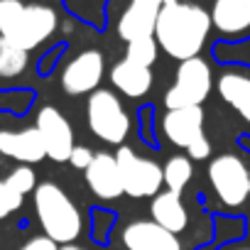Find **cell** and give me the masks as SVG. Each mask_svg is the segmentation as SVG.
<instances>
[{"mask_svg": "<svg viewBox=\"0 0 250 250\" xmlns=\"http://www.w3.org/2000/svg\"><path fill=\"white\" fill-rule=\"evenodd\" d=\"M211 32V15L194 3H179V0H165L155 25L157 47L177 59L187 62L199 57Z\"/></svg>", "mask_w": 250, "mask_h": 250, "instance_id": "1", "label": "cell"}, {"mask_svg": "<svg viewBox=\"0 0 250 250\" xmlns=\"http://www.w3.org/2000/svg\"><path fill=\"white\" fill-rule=\"evenodd\" d=\"M35 211L42 230L54 243H71L81 233V216L62 187L44 182L35 189Z\"/></svg>", "mask_w": 250, "mask_h": 250, "instance_id": "2", "label": "cell"}, {"mask_svg": "<svg viewBox=\"0 0 250 250\" xmlns=\"http://www.w3.org/2000/svg\"><path fill=\"white\" fill-rule=\"evenodd\" d=\"M86 115H88V128L96 138L110 145H120L130 133V118L125 113L123 103L113 91L96 88L88 96L86 103Z\"/></svg>", "mask_w": 250, "mask_h": 250, "instance_id": "3", "label": "cell"}, {"mask_svg": "<svg viewBox=\"0 0 250 250\" xmlns=\"http://www.w3.org/2000/svg\"><path fill=\"white\" fill-rule=\"evenodd\" d=\"M57 22V13L49 5H22V10L0 30V37H5L22 52H30L54 35Z\"/></svg>", "mask_w": 250, "mask_h": 250, "instance_id": "4", "label": "cell"}, {"mask_svg": "<svg viewBox=\"0 0 250 250\" xmlns=\"http://www.w3.org/2000/svg\"><path fill=\"white\" fill-rule=\"evenodd\" d=\"M211 86H213L211 66H208L201 57L187 59V62L179 64V69H177V79H174L172 88L167 91L165 103H167L169 110L201 105V103L208 98Z\"/></svg>", "mask_w": 250, "mask_h": 250, "instance_id": "5", "label": "cell"}, {"mask_svg": "<svg viewBox=\"0 0 250 250\" xmlns=\"http://www.w3.org/2000/svg\"><path fill=\"white\" fill-rule=\"evenodd\" d=\"M120 182H123V194L133 199H145V196H157L160 187L165 184L162 167L147 157H138L130 147H120L115 155Z\"/></svg>", "mask_w": 250, "mask_h": 250, "instance_id": "6", "label": "cell"}, {"mask_svg": "<svg viewBox=\"0 0 250 250\" xmlns=\"http://www.w3.org/2000/svg\"><path fill=\"white\" fill-rule=\"evenodd\" d=\"M208 182L221 204L235 208L250 196V169L235 155H218L208 165Z\"/></svg>", "mask_w": 250, "mask_h": 250, "instance_id": "7", "label": "cell"}, {"mask_svg": "<svg viewBox=\"0 0 250 250\" xmlns=\"http://www.w3.org/2000/svg\"><path fill=\"white\" fill-rule=\"evenodd\" d=\"M35 128H37L40 135H42L47 157H52V160H57V162H69L71 150L76 147V145H74V130H71L69 120H66L54 105L40 108Z\"/></svg>", "mask_w": 250, "mask_h": 250, "instance_id": "8", "label": "cell"}, {"mask_svg": "<svg viewBox=\"0 0 250 250\" xmlns=\"http://www.w3.org/2000/svg\"><path fill=\"white\" fill-rule=\"evenodd\" d=\"M103 54L98 49H86L79 52L62 71V86L66 93L71 96H83V93H93L103 79Z\"/></svg>", "mask_w": 250, "mask_h": 250, "instance_id": "9", "label": "cell"}, {"mask_svg": "<svg viewBox=\"0 0 250 250\" xmlns=\"http://www.w3.org/2000/svg\"><path fill=\"white\" fill-rule=\"evenodd\" d=\"M162 130H165V135L172 145L187 150L199 138H204V110H201V105L167 110V115L162 120Z\"/></svg>", "mask_w": 250, "mask_h": 250, "instance_id": "10", "label": "cell"}, {"mask_svg": "<svg viewBox=\"0 0 250 250\" xmlns=\"http://www.w3.org/2000/svg\"><path fill=\"white\" fill-rule=\"evenodd\" d=\"M123 245L128 250H182L179 238L155 221H133L125 226Z\"/></svg>", "mask_w": 250, "mask_h": 250, "instance_id": "11", "label": "cell"}, {"mask_svg": "<svg viewBox=\"0 0 250 250\" xmlns=\"http://www.w3.org/2000/svg\"><path fill=\"white\" fill-rule=\"evenodd\" d=\"M0 155L32 165V162H42L47 157V150H44V143L37 128L0 130Z\"/></svg>", "mask_w": 250, "mask_h": 250, "instance_id": "12", "label": "cell"}, {"mask_svg": "<svg viewBox=\"0 0 250 250\" xmlns=\"http://www.w3.org/2000/svg\"><path fill=\"white\" fill-rule=\"evenodd\" d=\"M86 182H88L91 191L103 201H113V199L123 196V182H120L115 155H110V152L93 155V162L86 169Z\"/></svg>", "mask_w": 250, "mask_h": 250, "instance_id": "13", "label": "cell"}, {"mask_svg": "<svg viewBox=\"0 0 250 250\" xmlns=\"http://www.w3.org/2000/svg\"><path fill=\"white\" fill-rule=\"evenodd\" d=\"M211 27L223 35H243L250 30V0H213Z\"/></svg>", "mask_w": 250, "mask_h": 250, "instance_id": "14", "label": "cell"}, {"mask_svg": "<svg viewBox=\"0 0 250 250\" xmlns=\"http://www.w3.org/2000/svg\"><path fill=\"white\" fill-rule=\"evenodd\" d=\"M110 81L113 86L123 93V96H130V98H143L150 86H152V71L147 66H140L135 62L123 59L110 69Z\"/></svg>", "mask_w": 250, "mask_h": 250, "instance_id": "15", "label": "cell"}, {"mask_svg": "<svg viewBox=\"0 0 250 250\" xmlns=\"http://www.w3.org/2000/svg\"><path fill=\"white\" fill-rule=\"evenodd\" d=\"M150 211H152V221H155L157 226H162L165 230L174 233V235L182 233V230L187 228V223H189V213H187V208H184V204H182V196L174 194V191L157 194V196L152 199Z\"/></svg>", "mask_w": 250, "mask_h": 250, "instance_id": "16", "label": "cell"}, {"mask_svg": "<svg viewBox=\"0 0 250 250\" xmlns=\"http://www.w3.org/2000/svg\"><path fill=\"white\" fill-rule=\"evenodd\" d=\"M218 93L250 125V76L240 71H226L218 79Z\"/></svg>", "mask_w": 250, "mask_h": 250, "instance_id": "17", "label": "cell"}, {"mask_svg": "<svg viewBox=\"0 0 250 250\" xmlns=\"http://www.w3.org/2000/svg\"><path fill=\"white\" fill-rule=\"evenodd\" d=\"M155 25H157V15L128 5V8H125V13L120 15V20H118V35L125 42L155 37Z\"/></svg>", "mask_w": 250, "mask_h": 250, "instance_id": "18", "label": "cell"}, {"mask_svg": "<svg viewBox=\"0 0 250 250\" xmlns=\"http://www.w3.org/2000/svg\"><path fill=\"white\" fill-rule=\"evenodd\" d=\"M27 69V52L10 44L5 37H0V79L20 76Z\"/></svg>", "mask_w": 250, "mask_h": 250, "instance_id": "19", "label": "cell"}, {"mask_svg": "<svg viewBox=\"0 0 250 250\" xmlns=\"http://www.w3.org/2000/svg\"><path fill=\"white\" fill-rule=\"evenodd\" d=\"M162 174H165V184L169 187L167 191L182 194V189L189 184V179H191L194 169H191V162H189L187 157H172V160L165 165Z\"/></svg>", "mask_w": 250, "mask_h": 250, "instance_id": "20", "label": "cell"}, {"mask_svg": "<svg viewBox=\"0 0 250 250\" xmlns=\"http://www.w3.org/2000/svg\"><path fill=\"white\" fill-rule=\"evenodd\" d=\"M125 59L150 69V66L155 64V59H157V42H155V37H145V40L128 42V52H125Z\"/></svg>", "mask_w": 250, "mask_h": 250, "instance_id": "21", "label": "cell"}, {"mask_svg": "<svg viewBox=\"0 0 250 250\" xmlns=\"http://www.w3.org/2000/svg\"><path fill=\"white\" fill-rule=\"evenodd\" d=\"M5 184L10 187V189H15L18 194H30V191H35L37 189V177H35V172L30 169V167H15L10 174H8V179H5Z\"/></svg>", "mask_w": 250, "mask_h": 250, "instance_id": "22", "label": "cell"}, {"mask_svg": "<svg viewBox=\"0 0 250 250\" xmlns=\"http://www.w3.org/2000/svg\"><path fill=\"white\" fill-rule=\"evenodd\" d=\"M22 201H25L22 194H18L15 189H10L5 182H0V221L8 218L13 211H18L22 206Z\"/></svg>", "mask_w": 250, "mask_h": 250, "instance_id": "23", "label": "cell"}, {"mask_svg": "<svg viewBox=\"0 0 250 250\" xmlns=\"http://www.w3.org/2000/svg\"><path fill=\"white\" fill-rule=\"evenodd\" d=\"M20 10H22L20 0H0V30H3Z\"/></svg>", "mask_w": 250, "mask_h": 250, "instance_id": "24", "label": "cell"}, {"mask_svg": "<svg viewBox=\"0 0 250 250\" xmlns=\"http://www.w3.org/2000/svg\"><path fill=\"white\" fill-rule=\"evenodd\" d=\"M69 162L76 167V169H88V165L93 162V152L88 150V147H74L71 150V157H69Z\"/></svg>", "mask_w": 250, "mask_h": 250, "instance_id": "25", "label": "cell"}, {"mask_svg": "<svg viewBox=\"0 0 250 250\" xmlns=\"http://www.w3.org/2000/svg\"><path fill=\"white\" fill-rule=\"evenodd\" d=\"M187 152H189V157L191 160H206L208 155H211V143L206 140V135L204 138H199L194 145H189L187 147Z\"/></svg>", "mask_w": 250, "mask_h": 250, "instance_id": "26", "label": "cell"}, {"mask_svg": "<svg viewBox=\"0 0 250 250\" xmlns=\"http://www.w3.org/2000/svg\"><path fill=\"white\" fill-rule=\"evenodd\" d=\"M20 250H59V248H57V243H54V240H49L47 235H37V238L27 240Z\"/></svg>", "mask_w": 250, "mask_h": 250, "instance_id": "27", "label": "cell"}, {"mask_svg": "<svg viewBox=\"0 0 250 250\" xmlns=\"http://www.w3.org/2000/svg\"><path fill=\"white\" fill-rule=\"evenodd\" d=\"M162 3H165V0H130V5H133V8L145 10V13H152V15H160Z\"/></svg>", "mask_w": 250, "mask_h": 250, "instance_id": "28", "label": "cell"}, {"mask_svg": "<svg viewBox=\"0 0 250 250\" xmlns=\"http://www.w3.org/2000/svg\"><path fill=\"white\" fill-rule=\"evenodd\" d=\"M59 250H83V248H76V245H64V248H59Z\"/></svg>", "mask_w": 250, "mask_h": 250, "instance_id": "29", "label": "cell"}, {"mask_svg": "<svg viewBox=\"0 0 250 250\" xmlns=\"http://www.w3.org/2000/svg\"><path fill=\"white\" fill-rule=\"evenodd\" d=\"M238 250H250V248H238Z\"/></svg>", "mask_w": 250, "mask_h": 250, "instance_id": "30", "label": "cell"}]
</instances>
